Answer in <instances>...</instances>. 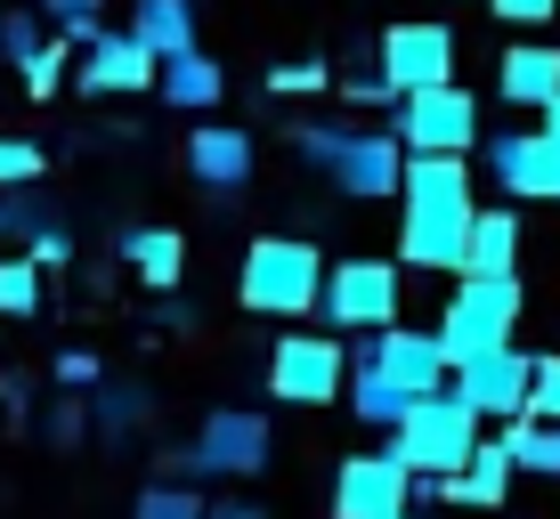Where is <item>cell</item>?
Returning <instances> with one entry per match:
<instances>
[{
    "label": "cell",
    "instance_id": "60d3db41",
    "mask_svg": "<svg viewBox=\"0 0 560 519\" xmlns=\"http://www.w3.org/2000/svg\"><path fill=\"white\" fill-rule=\"evenodd\" d=\"M398 519H415V511H398Z\"/></svg>",
    "mask_w": 560,
    "mask_h": 519
},
{
    "label": "cell",
    "instance_id": "7c38bea8",
    "mask_svg": "<svg viewBox=\"0 0 560 519\" xmlns=\"http://www.w3.org/2000/svg\"><path fill=\"white\" fill-rule=\"evenodd\" d=\"M374 49H382V73L398 82V98H415V90H439V82H455V33L439 25V16L390 25Z\"/></svg>",
    "mask_w": 560,
    "mask_h": 519
},
{
    "label": "cell",
    "instance_id": "ffe728a7",
    "mask_svg": "<svg viewBox=\"0 0 560 519\" xmlns=\"http://www.w3.org/2000/svg\"><path fill=\"white\" fill-rule=\"evenodd\" d=\"M163 106H179V114H211L228 98V66L211 49H187V57H163Z\"/></svg>",
    "mask_w": 560,
    "mask_h": 519
},
{
    "label": "cell",
    "instance_id": "603a6c76",
    "mask_svg": "<svg viewBox=\"0 0 560 519\" xmlns=\"http://www.w3.org/2000/svg\"><path fill=\"white\" fill-rule=\"evenodd\" d=\"M512 479H520V455H512V438H479L471 471L455 479V504H479V511H495V504L512 495Z\"/></svg>",
    "mask_w": 560,
    "mask_h": 519
},
{
    "label": "cell",
    "instance_id": "4316f807",
    "mask_svg": "<svg viewBox=\"0 0 560 519\" xmlns=\"http://www.w3.org/2000/svg\"><path fill=\"white\" fill-rule=\"evenodd\" d=\"M504 438H512L520 471H536V479H560V422H536V414H520Z\"/></svg>",
    "mask_w": 560,
    "mask_h": 519
},
{
    "label": "cell",
    "instance_id": "d4e9b609",
    "mask_svg": "<svg viewBox=\"0 0 560 519\" xmlns=\"http://www.w3.org/2000/svg\"><path fill=\"white\" fill-rule=\"evenodd\" d=\"M49 25L57 16L42 0H9V9H0V57H9V66H33V57L49 49Z\"/></svg>",
    "mask_w": 560,
    "mask_h": 519
},
{
    "label": "cell",
    "instance_id": "44dd1931",
    "mask_svg": "<svg viewBox=\"0 0 560 519\" xmlns=\"http://www.w3.org/2000/svg\"><path fill=\"white\" fill-rule=\"evenodd\" d=\"M114 252L130 260V276H139V284L171 293V284H179V268H187V236H179V227H122V236H114Z\"/></svg>",
    "mask_w": 560,
    "mask_h": 519
},
{
    "label": "cell",
    "instance_id": "d590c367",
    "mask_svg": "<svg viewBox=\"0 0 560 519\" xmlns=\"http://www.w3.org/2000/svg\"><path fill=\"white\" fill-rule=\"evenodd\" d=\"M57 381H66V390H90V381H106V374H98L90 350H66V357H57Z\"/></svg>",
    "mask_w": 560,
    "mask_h": 519
},
{
    "label": "cell",
    "instance_id": "ac0fdd59",
    "mask_svg": "<svg viewBox=\"0 0 560 519\" xmlns=\"http://www.w3.org/2000/svg\"><path fill=\"white\" fill-rule=\"evenodd\" d=\"M415 406H422V390H407V381H398L382 357H358V374H350V414H358V422H374V430H398Z\"/></svg>",
    "mask_w": 560,
    "mask_h": 519
},
{
    "label": "cell",
    "instance_id": "f1b7e54d",
    "mask_svg": "<svg viewBox=\"0 0 560 519\" xmlns=\"http://www.w3.org/2000/svg\"><path fill=\"white\" fill-rule=\"evenodd\" d=\"M130 519H211V511H203L196 487H179V479H154V487H139Z\"/></svg>",
    "mask_w": 560,
    "mask_h": 519
},
{
    "label": "cell",
    "instance_id": "484cf974",
    "mask_svg": "<svg viewBox=\"0 0 560 519\" xmlns=\"http://www.w3.org/2000/svg\"><path fill=\"white\" fill-rule=\"evenodd\" d=\"M42 300H49V268L42 260L33 252L0 260V317H42Z\"/></svg>",
    "mask_w": 560,
    "mask_h": 519
},
{
    "label": "cell",
    "instance_id": "4fadbf2b",
    "mask_svg": "<svg viewBox=\"0 0 560 519\" xmlns=\"http://www.w3.org/2000/svg\"><path fill=\"white\" fill-rule=\"evenodd\" d=\"M488 179H495V196L560 203V146L545 130H495L488 139Z\"/></svg>",
    "mask_w": 560,
    "mask_h": 519
},
{
    "label": "cell",
    "instance_id": "30bf717a",
    "mask_svg": "<svg viewBox=\"0 0 560 519\" xmlns=\"http://www.w3.org/2000/svg\"><path fill=\"white\" fill-rule=\"evenodd\" d=\"M268 414L253 406H220V414H203V430H196V479H260L268 471Z\"/></svg>",
    "mask_w": 560,
    "mask_h": 519
},
{
    "label": "cell",
    "instance_id": "f546056e",
    "mask_svg": "<svg viewBox=\"0 0 560 519\" xmlns=\"http://www.w3.org/2000/svg\"><path fill=\"white\" fill-rule=\"evenodd\" d=\"M73 57H82V49H73L66 33H57V42H49L42 57H33V66H16V82H25V98H49V90L66 82V66H73Z\"/></svg>",
    "mask_w": 560,
    "mask_h": 519
},
{
    "label": "cell",
    "instance_id": "e575fe53",
    "mask_svg": "<svg viewBox=\"0 0 560 519\" xmlns=\"http://www.w3.org/2000/svg\"><path fill=\"white\" fill-rule=\"evenodd\" d=\"M495 16H504V25H552L560 16V0H488Z\"/></svg>",
    "mask_w": 560,
    "mask_h": 519
},
{
    "label": "cell",
    "instance_id": "83f0119b",
    "mask_svg": "<svg viewBox=\"0 0 560 519\" xmlns=\"http://www.w3.org/2000/svg\"><path fill=\"white\" fill-rule=\"evenodd\" d=\"M57 227V211L33 196V187H16V196H0V236H16V252H25L33 236H49Z\"/></svg>",
    "mask_w": 560,
    "mask_h": 519
},
{
    "label": "cell",
    "instance_id": "5b68a950",
    "mask_svg": "<svg viewBox=\"0 0 560 519\" xmlns=\"http://www.w3.org/2000/svg\"><path fill=\"white\" fill-rule=\"evenodd\" d=\"M520 309H528L520 276H463V284H455V300H447V317H439V341H447V357H455V365L495 357V350H512Z\"/></svg>",
    "mask_w": 560,
    "mask_h": 519
},
{
    "label": "cell",
    "instance_id": "f35d334b",
    "mask_svg": "<svg viewBox=\"0 0 560 519\" xmlns=\"http://www.w3.org/2000/svg\"><path fill=\"white\" fill-rule=\"evenodd\" d=\"M211 519H268V511H260V504H244V495H236V504H220Z\"/></svg>",
    "mask_w": 560,
    "mask_h": 519
},
{
    "label": "cell",
    "instance_id": "ab89813d",
    "mask_svg": "<svg viewBox=\"0 0 560 519\" xmlns=\"http://www.w3.org/2000/svg\"><path fill=\"white\" fill-rule=\"evenodd\" d=\"M536 130H545V139H552V146H560V98H552V106H545V122H536Z\"/></svg>",
    "mask_w": 560,
    "mask_h": 519
},
{
    "label": "cell",
    "instance_id": "1f68e13d",
    "mask_svg": "<svg viewBox=\"0 0 560 519\" xmlns=\"http://www.w3.org/2000/svg\"><path fill=\"white\" fill-rule=\"evenodd\" d=\"M90 422H98V414H90V406H82V390H73V398H57V406H49L42 430H49V447H82Z\"/></svg>",
    "mask_w": 560,
    "mask_h": 519
},
{
    "label": "cell",
    "instance_id": "836d02e7",
    "mask_svg": "<svg viewBox=\"0 0 560 519\" xmlns=\"http://www.w3.org/2000/svg\"><path fill=\"white\" fill-rule=\"evenodd\" d=\"M536 422H560V357H536V390H528Z\"/></svg>",
    "mask_w": 560,
    "mask_h": 519
},
{
    "label": "cell",
    "instance_id": "4dcf8cb0",
    "mask_svg": "<svg viewBox=\"0 0 560 519\" xmlns=\"http://www.w3.org/2000/svg\"><path fill=\"white\" fill-rule=\"evenodd\" d=\"M341 73H325V57H301V66H268V98H301V90H325Z\"/></svg>",
    "mask_w": 560,
    "mask_h": 519
},
{
    "label": "cell",
    "instance_id": "2e32d148",
    "mask_svg": "<svg viewBox=\"0 0 560 519\" xmlns=\"http://www.w3.org/2000/svg\"><path fill=\"white\" fill-rule=\"evenodd\" d=\"M365 357H382V365H390L407 390H422V398L455 390V357H447V341L422 333V325H382V333L365 341Z\"/></svg>",
    "mask_w": 560,
    "mask_h": 519
},
{
    "label": "cell",
    "instance_id": "7a4b0ae2",
    "mask_svg": "<svg viewBox=\"0 0 560 519\" xmlns=\"http://www.w3.org/2000/svg\"><path fill=\"white\" fill-rule=\"evenodd\" d=\"M293 139V155L308 170H325L334 179V196H350V203H390V196H407V139H398L390 122L382 130H365V122H293L284 130Z\"/></svg>",
    "mask_w": 560,
    "mask_h": 519
},
{
    "label": "cell",
    "instance_id": "7402d4cb",
    "mask_svg": "<svg viewBox=\"0 0 560 519\" xmlns=\"http://www.w3.org/2000/svg\"><path fill=\"white\" fill-rule=\"evenodd\" d=\"M196 0H130V33L154 49V57H187V49H203L196 42Z\"/></svg>",
    "mask_w": 560,
    "mask_h": 519
},
{
    "label": "cell",
    "instance_id": "5bb4252c",
    "mask_svg": "<svg viewBox=\"0 0 560 519\" xmlns=\"http://www.w3.org/2000/svg\"><path fill=\"white\" fill-rule=\"evenodd\" d=\"M253 170H260L253 130H236V122H203V130H187V179H196L211 203L244 196V187H253Z\"/></svg>",
    "mask_w": 560,
    "mask_h": 519
},
{
    "label": "cell",
    "instance_id": "d6a6232c",
    "mask_svg": "<svg viewBox=\"0 0 560 519\" xmlns=\"http://www.w3.org/2000/svg\"><path fill=\"white\" fill-rule=\"evenodd\" d=\"M42 179V146L33 139H0V187H33Z\"/></svg>",
    "mask_w": 560,
    "mask_h": 519
},
{
    "label": "cell",
    "instance_id": "3957f363",
    "mask_svg": "<svg viewBox=\"0 0 560 519\" xmlns=\"http://www.w3.org/2000/svg\"><path fill=\"white\" fill-rule=\"evenodd\" d=\"M325 276H334V260L308 236H260L236 268V300L253 317H308L325 309Z\"/></svg>",
    "mask_w": 560,
    "mask_h": 519
},
{
    "label": "cell",
    "instance_id": "6da1fadb",
    "mask_svg": "<svg viewBox=\"0 0 560 519\" xmlns=\"http://www.w3.org/2000/svg\"><path fill=\"white\" fill-rule=\"evenodd\" d=\"M471 220H479V179H471V163H463V155H415V163H407V196H398V260L463 276Z\"/></svg>",
    "mask_w": 560,
    "mask_h": 519
},
{
    "label": "cell",
    "instance_id": "8d00e7d4",
    "mask_svg": "<svg viewBox=\"0 0 560 519\" xmlns=\"http://www.w3.org/2000/svg\"><path fill=\"white\" fill-rule=\"evenodd\" d=\"M25 252H33V260H42V268H49V276H57V268H66V260H73V244H66V227H49V236H33V244H25Z\"/></svg>",
    "mask_w": 560,
    "mask_h": 519
},
{
    "label": "cell",
    "instance_id": "8992f818",
    "mask_svg": "<svg viewBox=\"0 0 560 519\" xmlns=\"http://www.w3.org/2000/svg\"><path fill=\"white\" fill-rule=\"evenodd\" d=\"M390 130L407 139V155H471V146H479V98L463 82L415 90V98H398Z\"/></svg>",
    "mask_w": 560,
    "mask_h": 519
},
{
    "label": "cell",
    "instance_id": "ba28073f",
    "mask_svg": "<svg viewBox=\"0 0 560 519\" xmlns=\"http://www.w3.org/2000/svg\"><path fill=\"white\" fill-rule=\"evenodd\" d=\"M415 463L398 447H382V455H350V463L334 471V519H398V511H415Z\"/></svg>",
    "mask_w": 560,
    "mask_h": 519
},
{
    "label": "cell",
    "instance_id": "9c48e42d",
    "mask_svg": "<svg viewBox=\"0 0 560 519\" xmlns=\"http://www.w3.org/2000/svg\"><path fill=\"white\" fill-rule=\"evenodd\" d=\"M325 325H341V333H382V325H398V260H334V276H325Z\"/></svg>",
    "mask_w": 560,
    "mask_h": 519
},
{
    "label": "cell",
    "instance_id": "52a82bcc",
    "mask_svg": "<svg viewBox=\"0 0 560 519\" xmlns=\"http://www.w3.org/2000/svg\"><path fill=\"white\" fill-rule=\"evenodd\" d=\"M268 390L284 406H325V398H350V350L334 333H284L268 350Z\"/></svg>",
    "mask_w": 560,
    "mask_h": 519
},
{
    "label": "cell",
    "instance_id": "cb8c5ba5",
    "mask_svg": "<svg viewBox=\"0 0 560 519\" xmlns=\"http://www.w3.org/2000/svg\"><path fill=\"white\" fill-rule=\"evenodd\" d=\"M90 414H98V438H130L154 414V390L147 381H98V390H90Z\"/></svg>",
    "mask_w": 560,
    "mask_h": 519
},
{
    "label": "cell",
    "instance_id": "8fae6325",
    "mask_svg": "<svg viewBox=\"0 0 560 519\" xmlns=\"http://www.w3.org/2000/svg\"><path fill=\"white\" fill-rule=\"evenodd\" d=\"M73 82H82L90 90V98H139V90H154V82H163V57H154L147 42H139V33H98V42H90L82 57H73Z\"/></svg>",
    "mask_w": 560,
    "mask_h": 519
},
{
    "label": "cell",
    "instance_id": "74e56055",
    "mask_svg": "<svg viewBox=\"0 0 560 519\" xmlns=\"http://www.w3.org/2000/svg\"><path fill=\"white\" fill-rule=\"evenodd\" d=\"M57 25H73V16H106V0H42Z\"/></svg>",
    "mask_w": 560,
    "mask_h": 519
},
{
    "label": "cell",
    "instance_id": "d6986e66",
    "mask_svg": "<svg viewBox=\"0 0 560 519\" xmlns=\"http://www.w3.org/2000/svg\"><path fill=\"white\" fill-rule=\"evenodd\" d=\"M463 276H520V211H512V203H479Z\"/></svg>",
    "mask_w": 560,
    "mask_h": 519
},
{
    "label": "cell",
    "instance_id": "e0dca14e",
    "mask_svg": "<svg viewBox=\"0 0 560 519\" xmlns=\"http://www.w3.org/2000/svg\"><path fill=\"white\" fill-rule=\"evenodd\" d=\"M495 90H504V106H536L545 114L560 98V42H512L495 57Z\"/></svg>",
    "mask_w": 560,
    "mask_h": 519
},
{
    "label": "cell",
    "instance_id": "277c9868",
    "mask_svg": "<svg viewBox=\"0 0 560 519\" xmlns=\"http://www.w3.org/2000/svg\"><path fill=\"white\" fill-rule=\"evenodd\" d=\"M479 422H488V414H479L471 398L439 390V398H422V406L390 430V447L407 455L422 479H463V471H471V455H479Z\"/></svg>",
    "mask_w": 560,
    "mask_h": 519
},
{
    "label": "cell",
    "instance_id": "9a60e30c",
    "mask_svg": "<svg viewBox=\"0 0 560 519\" xmlns=\"http://www.w3.org/2000/svg\"><path fill=\"white\" fill-rule=\"evenodd\" d=\"M528 390H536V357L528 350H495V357L455 365V398H471L488 422H520L528 414Z\"/></svg>",
    "mask_w": 560,
    "mask_h": 519
}]
</instances>
